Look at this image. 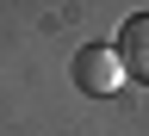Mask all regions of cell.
<instances>
[{
	"instance_id": "obj_1",
	"label": "cell",
	"mask_w": 149,
	"mask_h": 136,
	"mask_svg": "<svg viewBox=\"0 0 149 136\" xmlns=\"http://www.w3.org/2000/svg\"><path fill=\"white\" fill-rule=\"evenodd\" d=\"M74 87H81L87 99H106V93H118V87H124V62H118V50L87 43L81 56H74Z\"/></svg>"
},
{
	"instance_id": "obj_2",
	"label": "cell",
	"mask_w": 149,
	"mask_h": 136,
	"mask_svg": "<svg viewBox=\"0 0 149 136\" xmlns=\"http://www.w3.org/2000/svg\"><path fill=\"white\" fill-rule=\"evenodd\" d=\"M118 62H124V74L149 81V12H137V19L118 31Z\"/></svg>"
}]
</instances>
